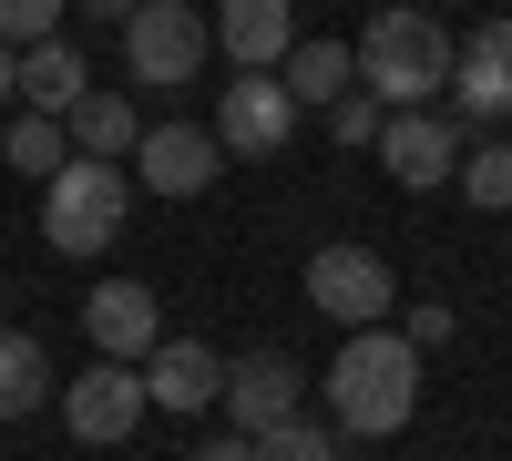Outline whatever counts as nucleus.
<instances>
[{
    "mask_svg": "<svg viewBox=\"0 0 512 461\" xmlns=\"http://www.w3.org/2000/svg\"><path fill=\"white\" fill-rule=\"evenodd\" d=\"M328 410L349 441H390L420 410V349L400 328H349V349L328 359Z\"/></svg>",
    "mask_w": 512,
    "mask_h": 461,
    "instance_id": "obj_1",
    "label": "nucleus"
},
{
    "mask_svg": "<svg viewBox=\"0 0 512 461\" xmlns=\"http://www.w3.org/2000/svg\"><path fill=\"white\" fill-rule=\"evenodd\" d=\"M451 31L420 21V11H379L359 31V93L379 113H431V93H451Z\"/></svg>",
    "mask_w": 512,
    "mask_h": 461,
    "instance_id": "obj_2",
    "label": "nucleus"
},
{
    "mask_svg": "<svg viewBox=\"0 0 512 461\" xmlns=\"http://www.w3.org/2000/svg\"><path fill=\"white\" fill-rule=\"evenodd\" d=\"M134 216V175L123 164H62L52 185H41V246H62V257H103Z\"/></svg>",
    "mask_w": 512,
    "mask_h": 461,
    "instance_id": "obj_3",
    "label": "nucleus"
},
{
    "mask_svg": "<svg viewBox=\"0 0 512 461\" xmlns=\"http://www.w3.org/2000/svg\"><path fill=\"white\" fill-rule=\"evenodd\" d=\"M390 298H400V277H390L379 246H318V257H308V308H318V318L379 328V318H390Z\"/></svg>",
    "mask_w": 512,
    "mask_h": 461,
    "instance_id": "obj_4",
    "label": "nucleus"
},
{
    "mask_svg": "<svg viewBox=\"0 0 512 461\" xmlns=\"http://www.w3.org/2000/svg\"><path fill=\"white\" fill-rule=\"evenodd\" d=\"M205 41H216V31H205L185 0H144V11H123V62H134V82H164V93L195 82Z\"/></svg>",
    "mask_w": 512,
    "mask_h": 461,
    "instance_id": "obj_5",
    "label": "nucleus"
},
{
    "mask_svg": "<svg viewBox=\"0 0 512 461\" xmlns=\"http://www.w3.org/2000/svg\"><path fill=\"white\" fill-rule=\"evenodd\" d=\"M297 400H308V369H297L287 349H246V359H226V421H236V441L287 431Z\"/></svg>",
    "mask_w": 512,
    "mask_h": 461,
    "instance_id": "obj_6",
    "label": "nucleus"
},
{
    "mask_svg": "<svg viewBox=\"0 0 512 461\" xmlns=\"http://www.w3.org/2000/svg\"><path fill=\"white\" fill-rule=\"evenodd\" d=\"M82 328H93V359H113V369H144L164 349V308H154L144 277H103L82 298Z\"/></svg>",
    "mask_w": 512,
    "mask_h": 461,
    "instance_id": "obj_7",
    "label": "nucleus"
},
{
    "mask_svg": "<svg viewBox=\"0 0 512 461\" xmlns=\"http://www.w3.org/2000/svg\"><path fill=\"white\" fill-rule=\"evenodd\" d=\"M62 421H72V441H93V451L134 441V431H144V369L93 359V369H82V380L62 390Z\"/></svg>",
    "mask_w": 512,
    "mask_h": 461,
    "instance_id": "obj_8",
    "label": "nucleus"
},
{
    "mask_svg": "<svg viewBox=\"0 0 512 461\" xmlns=\"http://www.w3.org/2000/svg\"><path fill=\"white\" fill-rule=\"evenodd\" d=\"M379 164H390V185H451L461 175V123H441V113H390L379 123V144H369Z\"/></svg>",
    "mask_w": 512,
    "mask_h": 461,
    "instance_id": "obj_9",
    "label": "nucleus"
},
{
    "mask_svg": "<svg viewBox=\"0 0 512 461\" xmlns=\"http://www.w3.org/2000/svg\"><path fill=\"white\" fill-rule=\"evenodd\" d=\"M297 134V103L277 93V72H236L216 103V154H277Z\"/></svg>",
    "mask_w": 512,
    "mask_h": 461,
    "instance_id": "obj_10",
    "label": "nucleus"
},
{
    "mask_svg": "<svg viewBox=\"0 0 512 461\" xmlns=\"http://www.w3.org/2000/svg\"><path fill=\"white\" fill-rule=\"evenodd\" d=\"M134 175H144L154 195H205V185L226 175V154H216V134H205V123H144Z\"/></svg>",
    "mask_w": 512,
    "mask_h": 461,
    "instance_id": "obj_11",
    "label": "nucleus"
},
{
    "mask_svg": "<svg viewBox=\"0 0 512 461\" xmlns=\"http://www.w3.org/2000/svg\"><path fill=\"white\" fill-rule=\"evenodd\" d=\"M226 400V359L205 339H164L144 359V410H216Z\"/></svg>",
    "mask_w": 512,
    "mask_h": 461,
    "instance_id": "obj_12",
    "label": "nucleus"
},
{
    "mask_svg": "<svg viewBox=\"0 0 512 461\" xmlns=\"http://www.w3.org/2000/svg\"><path fill=\"white\" fill-rule=\"evenodd\" d=\"M277 93L297 103V113H328V103H349L359 93V52H349V41H308V31H297V52L277 62Z\"/></svg>",
    "mask_w": 512,
    "mask_h": 461,
    "instance_id": "obj_13",
    "label": "nucleus"
},
{
    "mask_svg": "<svg viewBox=\"0 0 512 461\" xmlns=\"http://www.w3.org/2000/svg\"><path fill=\"white\" fill-rule=\"evenodd\" d=\"M216 41L236 52V72H277L297 52V21H287V0H226L216 11Z\"/></svg>",
    "mask_w": 512,
    "mask_h": 461,
    "instance_id": "obj_14",
    "label": "nucleus"
},
{
    "mask_svg": "<svg viewBox=\"0 0 512 461\" xmlns=\"http://www.w3.org/2000/svg\"><path fill=\"white\" fill-rule=\"evenodd\" d=\"M62 134H72L82 164H123V154L144 144V113H134V93H82V103L62 113Z\"/></svg>",
    "mask_w": 512,
    "mask_h": 461,
    "instance_id": "obj_15",
    "label": "nucleus"
},
{
    "mask_svg": "<svg viewBox=\"0 0 512 461\" xmlns=\"http://www.w3.org/2000/svg\"><path fill=\"white\" fill-rule=\"evenodd\" d=\"M82 82H93V72H82L72 41H41V52H21V62H11V93H21L31 113H52V123L82 103Z\"/></svg>",
    "mask_w": 512,
    "mask_h": 461,
    "instance_id": "obj_16",
    "label": "nucleus"
},
{
    "mask_svg": "<svg viewBox=\"0 0 512 461\" xmlns=\"http://www.w3.org/2000/svg\"><path fill=\"white\" fill-rule=\"evenodd\" d=\"M31 410H52V349L31 328H0V421H31Z\"/></svg>",
    "mask_w": 512,
    "mask_h": 461,
    "instance_id": "obj_17",
    "label": "nucleus"
},
{
    "mask_svg": "<svg viewBox=\"0 0 512 461\" xmlns=\"http://www.w3.org/2000/svg\"><path fill=\"white\" fill-rule=\"evenodd\" d=\"M451 103H461V123H502V113H512V72L482 62V52H461V62H451Z\"/></svg>",
    "mask_w": 512,
    "mask_h": 461,
    "instance_id": "obj_18",
    "label": "nucleus"
},
{
    "mask_svg": "<svg viewBox=\"0 0 512 461\" xmlns=\"http://www.w3.org/2000/svg\"><path fill=\"white\" fill-rule=\"evenodd\" d=\"M0 154H11V164H21V175H41V185H52V175H62V164H72V134H62V123H52V113H21V123H11V134H0Z\"/></svg>",
    "mask_w": 512,
    "mask_h": 461,
    "instance_id": "obj_19",
    "label": "nucleus"
},
{
    "mask_svg": "<svg viewBox=\"0 0 512 461\" xmlns=\"http://www.w3.org/2000/svg\"><path fill=\"white\" fill-rule=\"evenodd\" d=\"M461 195L482 205V216H512V144H472L461 154V175H451Z\"/></svg>",
    "mask_w": 512,
    "mask_h": 461,
    "instance_id": "obj_20",
    "label": "nucleus"
},
{
    "mask_svg": "<svg viewBox=\"0 0 512 461\" xmlns=\"http://www.w3.org/2000/svg\"><path fill=\"white\" fill-rule=\"evenodd\" d=\"M41 41H62V0H0V52H41Z\"/></svg>",
    "mask_w": 512,
    "mask_h": 461,
    "instance_id": "obj_21",
    "label": "nucleus"
},
{
    "mask_svg": "<svg viewBox=\"0 0 512 461\" xmlns=\"http://www.w3.org/2000/svg\"><path fill=\"white\" fill-rule=\"evenodd\" d=\"M256 461H338V431H328V421H308V410H297L287 431H267V441H256Z\"/></svg>",
    "mask_w": 512,
    "mask_h": 461,
    "instance_id": "obj_22",
    "label": "nucleus"
},
{
    "mask_svg": "<svg viewBox=\"0 0 512 461\" xmlns=\"http://www.w3.org/2000/svg\"><path fill=\"white\" fill-rule=\"evenodd\" d=\"M379 123H390V113H379L369 93H349V103H328V134H338V144H379Z\"/></svg>",
    "mask_w": 512,
    "mask_h": 461,
    "instance_id": "obj_23",
    "label": "nucleus"
},
{
    "mask_svg": "<svg viewBox=\"0 0 512 461\" xmlns=\"http://www.w3.org/2000/svg\"><path fill=\"white\" fill-rule=\"evenodd\" d=\"M451 328H461V318H451L441 298H431V308H410V349H441V339H451Z\"/></svg>",
    "mask_w": 512,
    "mask_h": 461,
    "instance_id": "obj_24",
    "label": "nucleus"
},
{
    "mask_svg": "<svg viewBox=\"0 0 512 461\" xmlns=\"http://www.w3.org/2000/svg\"><path fill=\"white\" fill-rule=\"evenodd\" d=\"M472 52H482V62H502V72H512V21H482V31H472Z\"/></svg>",
    "mask_w": 512,
    "mask_h": 461,
    "instance_id": "obj_25",
    "label": "nucleus"
},
{
    "mask_svg": "<svg viewBox=\"0 0 512 461\" xmlns=\"http://www.w3.org/2000/svg\"><path fill=\"white\" fill-rule=\"evenodd\" d=\"M195 461H256V441H236V431H226V441H205Z\"/></svg>",
    "mask_w": 512,
    "mask_h": 461,
    "instance_id": "obj_26",
    "label": "nucleus"
},
{
    "mask_svg": "<svg viewBox=\"0 0 512 461\" xmlns=\"http://www.w3.org/2000/svg\"><path fill=\"white\" fill-rule=\"evenodd\" d=\"M0 93H11V52H0Z\"/></svg>",
    "mask_w": 512,
    "mask_h": 461,
    "instance_id": "obj_27",
    "label": "nucleus"
}]
</instances>
